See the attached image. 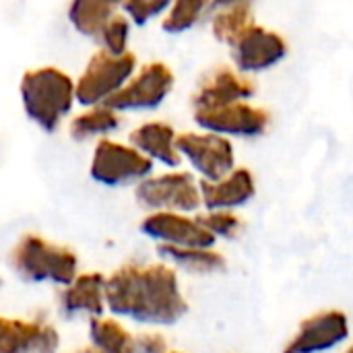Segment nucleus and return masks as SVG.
I'll list each match as a JSON object with an SVG mask.
<instances>
[{
    "label": "nucleus",
    "instance_id": "4be33fe9",
    "mask_svg": "<svg viewBox=\"0 0 353 353\" xmlns=\"http://www.w3.org/2000/svg\"><path fill=\"white\" fill-rule=\"evenodd\" d=\"M120 124V118L116 114V110L101 105V108H93L81 116H77L70 126L68 132L74 141H85L89 137H97V134H105L116 130Z\"/></svg>",
    "mask_w": 353,
    "mask_h": 353
},
{
    "label": "nucleus",
    "instance_id": "bb28decb",
    "mask_svg": "<svg viewBox=\"0 0 353 353\" xmlns=\"http://www.w3.org/2000/svg\"><path fill=\"white\" fill-rule=\"evenodd\" d=\"M137 353H168V343L161 335L137 337Z\"/></svg>",
    "mask_w": 353,
    "mask_h": 353
},
{
    "label": "nucleus",
    "instance_id": "f3484780",
    "mask_svg": "<svg viewBox=\"0 0 353 353\" xmlns=\"http://www.w3.org/2000/svg\"><path fill=\"white\" fill-rule=\"evenodd\" d=\"M130 145L151 159H157L170 168L180 165L182 155L176 147V132L165 122H147L130 132Z\"/></svg>",
    "mask_w": 353,
    "mask_h": 353
},
{
    "label": "nucleus",
    "instance_id": "39448f33",
    "mask_svg": "<svg viewBox=\"0 0 353 353\" xmlns=\"http://www.w3.org/2000/svg\"><path fill=\"white\" fill-rule=\"evenodd\" d=\"M137 203L149 211L190 213L203 205L201 184L188 172H174L155 178H145L137 186Z\"/></svg>",
    "mask_w": 353,
    "mask_h": 353
},
{
    "label": "nucleus",
    "instance_id": "a878e982",
    "mask_svg": "<svg viewBox=\"0 0 353 353\" xmlns=\"http://www.w3.org/2000/svg\"><path fill=\"white\" fill-rule=\"evenodd\" d=\"M170 4L172 0H126L124 8L137 25H143L155 14H159L161 10H165Z\"/></svg>",
    "mask_w": 353,
    "mask_h": 353
},
{
    "label": "nucleus",
    "instance_id": "9b49d317",
    "mask_svg": "<svg viewBox=\"0 0 353 353\" xmlns=\"http://www.w3.org/2000/svg\"><path fill=\"white\" fill-rule=\"evenodd\" d=\"M141 232L159 244L184 246V248H211L215 236L201 225L199 219H190L174 211H157L143 219Z\"/></svg>",
    "mask_w": 353,
    "mask_h": 353
},
{
    "label": "nucleus",
    "instance_id": "f8f14e48",
    "mask_svg": "<svg viewBox=\"0 0 353 353\" xmlns=\"http://www.w3.org/2000/svg\"><path fill=\"white\" fill-rule=\"evenodd\" d=\"M254 93V83L242 77L238 70L230 66H217L207 72L199 89L192 97L194 110H209V108H223L236 101H244Z\"/></svg>",
    "mask_w": 353,
    "mask_h": 353
},
{
    "label": "nucleus",
    "instance_id": "7ed1b4c3",
    "mask_svg": "<svg viewBox=\"0 0 353 353\" xmlns=\"http://www.w3.org/2000/svg\"><path fill=\"white\" fill-rule=\"evenodd\" d=\"M21 97L27 116L43 130L52 132L70 110L72 97H77V87L70 77L58 68H35L25 72Z\"/></svg>",
    "mask_w": 353,
    "mask_h": 353
},
{
    "label": "nucleus",
    "instance_id": "423d86ee",
    "mask_svg": "<svg viewBox=\"0 0 353 353\" xmlns=\"http://www.w3.org/2000/svg\"><path fill=\"white\" fill-rule=\"evenodd\" d=\"M153 170L151 157L134 147L99 141L91 159V178L105 186H122L145 180Z\"/></svg>",
    "mask_w": 353,
    "mask_h": 353
},
{
    "label": "nucleus",
    "instance_id": "1a4fd4ad",
    "mask_svg": "<svg viewBox=\"0 0 353 353\" xmlns=\"http://www.w3.org/2000/svg\"><path fill=\"white\" fill-rule=\"evenodd\" d=\"M350 337V321L341 310H323L302 321L283 353H323Z\"/></svg>",
    "mask_w": 353,
    "mask_h": 353
},
{
    "label": "nucleus",
    "instance_id": "a211bd4d",
    "mask_svg": "<svg viewBox=\"0 0 353 353\" xmlns=\"http://www.w3.org/2000/svg\"><path fill=\"white\" fill-rule=\"evenodd\" d=\"M157 252H159V256L172 261L174 265L182 267L184 271L199 273V275L221 273L228 267L225 256L211 248H184V246L159 244Z\"/></svg>",
    "mask_w": 353,
    "mask_h": 353
},
{
    "label": "nucleus",
    "instance_id": "20e7f679",
    "mask_svg": "<svg viewBox=\"0 0 353 353\" xmlns=\"http://www.w3.org/2000/svg\"><path fill=\"white\" fill-rule=\"evenodd\" d=\"M134 66L137 58L130 52L114 54L105 48L95 52L77 83V99L83 105L105 103L126 85V79L134 72Z\"/></svg>",
    "mask_w": 353,
    "mask_h": 353
},
{
    "label": "nucleus",
    "instance_id": "b1692460",
    "mask_svg": "<svg viewBox=\"0 0 353 353\" xmlns=\"http://www.w3.org/2000/svg\"><path fill=\"white\" fill-rule=\"evenodd\" d=\"M203 228H207L215 238H236L242 230V219L232 211H209L207 215L196 217Z\"/></svg>",
    "mask_w": 353,
    "mask_h": 353
},
{
    "label": "nucleus",
    "instance_id": "7c9ffc66",
    "mask_svg": "<svg viewBox=\"0 0 353 353\" xmlns=\"http://www.w3.org/2000/svg\"><path fill=\"white\" fill-rule=\"evenodd\" d=\"M168 353H182V352H168Z\"/></svg>",
    "mask_w": 353,
    "mask_h": 353
},
{
    "label": "nucleus",
    "instance_id": "4468645a",
    "mask_svg": "<svg viewBox=\"0 0 353 353\" xmlns=\"http://www.w3.org/2000/svg\"><path fill=\"white\" fill-rule=\"evenodd\" d=\"M2 353H56L60 337L54 327L39 321L2 319Z\"/></svg>",
    "mask_w": 353,
    "mask_h": 353
},
{
    "label": "nucleus",
    "instance_id": "ddd939ff",
    "mask_svg": "<svg viewBox=\"0 0 353 353\" xmlns=\"http://www.w3.org/2000/svg\"><path fill=\"white\" fill-rule=\"evenodd\" d=\"M288 52V43L275 31L250 27L234 46V60L240 70H263L279 62Z\"/></svg>",
    "mask_w": 353,
    "mask_h": 353
},
{
    "label": "nucleus",
    "instance_id": "6e6552de",
    "mask_svg": "<svg viewBox=\"0 0 353 353\" xmlns=\"http://www.w3.org/2000/svg\"><path fill=\"white\" fill-rule=\"evenodd\" d=\"M174 87V72L161 64H145L130 83H126L118 93H114L103 105L112 110H151L159 105Z\"/></svg>",
    "mask_w": 353,
    "mask_h": 353
},
{
    "label": "nucleus",
    "instance_id": "0eeeda50",
    "mask_svg": "<svg viewBox=\"0 0 353 353\" xmlns=\"http://www.w3.org/2000/svg\"><path fill=\"white\" fill-rule=\"evenodd\" d=\"M176 147L203 180L217 182L234 172V147L228 139L215 132H184L178 134Z\"/></svg>",
    "mask_w": 353,
    "mask_h": 353
},
{
    "label": "nucleus",
    "instance_id": "f03ea898",
    "mask_svg": "<svg viewBox=\"0 0 353 353\" xmlns=\"http://www.w3.org/2000/svg\"><path fill=\"white\" fill-rule=\"evenodd\" d=\"M10 263L17 275L29 283L50 281L58 285H70L79 277V259L74 250L52 244L35 234H27L17 242Z\"/></svg>",
    "mask_w": 353,
    "mask_h": 353
},
{
    "label": "nucleus",
    "instance_id": "dca6fc26",
    "mask_svg": "<svg viewBox=\"0 0 353 353\" xmlns=\"http://www.w3.org/2000/svg\"><path fill=\"white\" fill-rule=\"evenodd\" d=\"M105 281L101 273H83L60 294V308L64 314L87 312L91 316H101L105 304Z\"/></svg>",
    "mask_w": 353,
    "mask_h": 353
},
{
    "label": "nucleus",
    "instance_id": "393cba45",
    "mask_svg": "<svg viewBox=\"0 0 353 353\" xmlns=\"http://www.w3.org/2000/svg\"><path fill=\"white\" fill-rule=\"evenodd\" d=\"M128 21L120 14H116L114 19H110V23L103 27L101 31V41L103 48L114 52V54H126V41H128Z\"/></svg>",
    "mask_w": 353,
    "mask_h": 353
},
{
    "label": "nucleus",
    "instance_id": "6ab92c4d",
    "mask_svg": "<svg viewBox=\"0 0 353 353\" xmlns=\"http://www.w3.org/2000/svg\"><path fill=\"white\" fill-rule=\"evenodd\" d=\"M124 2L126 0H72L68 19L83 35L99 37L110 19L116 17V6Z\"/></svg>",
    "mask_w": 353,
    "mask_h": 353
},
{
    "label": "nucleus",
    "instance_id": "412c9836",
    "mask_svg": "<svg viewBox=\"0 0 353 353\" xmlns=\"http://www.w3.org/2000/svg\"><path fill=\"white\" fill-rule=\"evenodd\" d=\"M250 27H254V19L244 2L225 6L221 12L213 17V35L221 43H228L232 48Z\"/></svg>",
    "mask_w": 353,
    "mask_h": 353
},
{
    "label": "nucleus",
    "instance_id": "c85d7f7f",
    "mask_svg": "<svg viewBox=\"0 0 353 353\" xmlns=\"http://www.w3.org/2000/svg\"><path fill=\"white\" fill-rule=\"evenodd\" d=\"M240 0H215V4L219 6H232V4H238Z\"/></svg>",
    "mask_w": 353,
    "mask_h": 353
},
{
    "label": "nucleus",
    "instance_id": "aec40b11",
    "mask_svg": "<svg viewBox=\"0 0 353 353\" xmlns=\"http://www.w3.org/2000/svg\"><path fill=\"white\" fill-rule=\"evenodd\" d=\"M91 345L103 353H137V339L114 319L93 316L89 325Z\"/></svg>",
    "mask_w": 353,
    "mask_h": 353
},
{
    "label": "nucleus",
    "instance_id": "cd10ccee",
    "mask_svg": "<svg viewBox=\"0 0 353 353\" xmlns=\"http://www.w3.org/2000/svg\"><path fill=\"white\" fill-rule=\"evenodd\" d=\"M70 353H103L101 350H97L95 345H89V347H81V350H74Z\"/></svg>",
    "mask_w": 353,
    "mask_h": 353
},
{
    "label": "nucleus",
    "instance_id": "9d476101",
    "mask_svg": "<svg viewBox=\"0 0 353 353\" xmlns=\"http://www.w3.org/2000/svg\"><path fill=\"white\" fill-rule=\"evenodd\" d=\"M269 112L244 101H236L223 108L194 110V122L215 134L256 137L269 126Z\"/></svg>",
    "mask_w": 353,
    "mask_h": 353
},
{
    "label": "nucleus",
    "instance_id": "2eb2a0df",
    "mask_svg": "<svg viewBox=\"0 0 353 353\" xmlns=\"http://www.w3.org/2000/svg\"><path fill=\"white\" fill-rule=\"evenodd\" d=\"M201 194H203V205L209 211H232L248 201H252L256 186L250 170L238 168L230 176L217 182L201 180Z\"/></svg>",
    "mask_w": 353,
    "mask_h": 353
},
{
    "label": "nucleus",
    "instance_id": "c756f323",
    "mask_svg": "<svg viewBox=\"0 0 353 353\" xmlns=\"http://www.w3.org/2000/svg\"><path fill=\"white\" fill-rule=\"evenodd\" d=\"M347 353H353V347H350V350H347Z\"/></svg>",
    "mask_w": 353,
    "mask_h": 353
},
{
    "label": "nucleus",
    "instance_id": "f257e3e1",
    "mask_svg": "<svg viewBox=\"0 0 353 353\" xmlns=\"http://www.w3.org/2000/svg\"><path fill=\"white\" fill-rule=\"evenodd\" d=\"M105 304L116 316L143 325H176L186 312L178 275L168 265H124L105 281Z\"/></svg>",
    "mask_w": 353,
    "mask_h": 353
},
{
    "label": "nucleus",
    "instance_id": "5701e85b",
    "mask_svg": "<svg viewBox=\"0 0 353 353\" xmlns=\"http://www.w3.org/2000/svg\"><path fill=\"white\" fill-rule=\"evenodd\" d=\"M207 4L209 0H176L170 14L163 19V29L170 33H182L190 29L199 21Z\"/></svg>",
    "mask_w": 353,
    "mask_h": 353
}]
</instances>
